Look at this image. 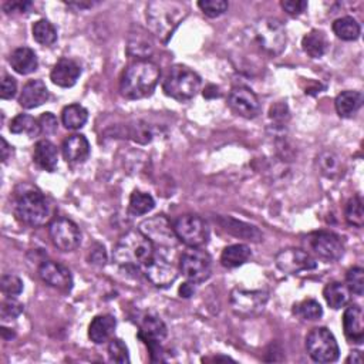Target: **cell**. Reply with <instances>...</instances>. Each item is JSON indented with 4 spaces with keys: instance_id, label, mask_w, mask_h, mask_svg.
<instances>
[{
    "instance_id": "obj_22",
    "label": "cell",
    "mask_w": 364,
    "mask_h": 364,
    "mask_svg": "<svg viewBox=\"0 0 364 364\" xmlns=\"http://www.w3.org/2000/svg\"><path fill=\"white\" fill-rule=\"evenodd\" d=\"M50 98V93L42 80H30L24 84L19 103L26 110L43 105Z\"/></svg>"
},
{
    "instance_id": "obj_17",
    "label": "cell",
    "mask_w": 364,
    "mask_h": 364,
    "mask_svg": "<svg viewBox=\"0 0 364 364\" xmlns=\"http://www.w3.org/2000/svg\"><path fill=\"white\" fill-rule=\"evenodd\" d=\"M147 279L157 287H168L178 278V269L162 255H156L151 261L144 266Z\"/></svg>"
},
{
    "instance_id": "obj_45",
    "label": "cell",
    "mask_w": 364,
    "mask_h": 364,
    "mask_svg": "<svg viewBox=\"0 0 364 364\" xmlns=\"http://www.w3.org/2000/svg\"><path fill=\"white\" fill-rule=\"evenodd\" d=\"M23 313V305L15 299H8L2 303V319L12 320Z\"/></svg>"
},
{
    "instance_id": "obj_49",
    "label": "cell",
    "mask_w": 364,
    "mask_h": 364,
    "mask_svg": "<svg viewBox=\"0 0 364 364\" xmlns=\"http://www.w3.org/2000/svg\"><path fill=\"white\" fill-rule=\"evenodd\" d=\"M16 91H17L16 80L12 76L5 75L2 79V86H0V97L3 100H10L16 96Z\"/></svg>"
},
{
    "instance_id": "obj_4",
    "label": "cell",
    "mask_w": 364,
    "mask_h": 364,
    "mask_svg": "<svg viewBox=\"0 0 364 364\" xmlns=\"http://www.w3.org/2000/svg\"><path fill=\"white\" fill-rule=\"evenodd\" d=\"M250 39L258 49L271 56H279L286 47V30L278 19L265 17L255 22L250 27Z\"/></svg>"
},
{
    "instance_id": "obj_37",
    "label": "cell",
    "mask_w": 364,
    "mask_h": 364,
    "mask_svg": "<svg viewBox=\"0 0 364 364\" xmlns=\"http://www.w3.org/2000/svg\"><path fill=\"white\" fill-rule=\"evenodd\" d=\"M10 132L27 134L29 137H38L40 132L39 121L29 114H19L10 123Z\"/></svg>"
},
{
    "instance_id": "obj_3",
    "label": "cell",
    "mask_w": 364,
    "mask_h": 364,
    "mask_svg": "<svg viewBox=\"0 0 364 364\" xmlns=\"http://www.w3.org/2000/svg\"><path fill=\"white\" fill-rule=\"evenodd\" d=\"M185 6L178 2L158 0V2H151L147 6V22L151 30L164 43L168 42L175 29L185 19Z\"/></svg>"
},
{
    "instance_id": "obj_40",
    "label": "cell",
    "mask_w": 364,
    "mask_h": 364,
    "mask_svg": "<svg viewBox=\"0 0 364 364\" xmlns=\"http://www.w3.org/2000/svg\"><path fill=\"white\" fill-rule=\"evenodd\" d=\"M346 282H347V289L350 290V294L356 296H363L364 292V269L360 266H354L347 271L346 273Z\"/></svg>"
},
{
    "instance_id": "obj_19",
    "label": "cell",
    "mask_w": 364,
    "mask_h": 364,
    "mask_svg": "<svg viewBox=\"0 0 364 364\" xmlns=\"http://www.w3.org/2000/svg\"><path fill=\"white\" fill-rule=\"evenodd\" d=\"M80 75H82L80 64L75 60L64 57V59H60L54 64L50 79H52L53 84L63 87V89H70L77 83Z\"/></svg>"
},
{
    "instance_id": "obj_9",
    "label": "cell",
    "mask_w": 364,
    "mask_h": 364,
    "mask_svg": "<svg viewBox=\"0 0 364 364\" xmlns=\"http://www.w3.org/2000/svg\"><path fill=\"white\" fill-rule=\"evenodd\" d=\"M269 301V295L265 290H248L235 287L231 292V306L235 314L250 319L259 316Z\"/></svg>"
},
{
    "instance_id": "obj_5",
    "label": "cell",
    "mask_w": 364,
    "mask_h": 364,
    "mask_svg": "<svg viewBox=\"0 0 364 364\" xmlns=\"http://www.w3.org/2000/svg\"><path fill=\"white\" fill-rule=\"evenodd\" d=\"M164 93L181 103L192 100L201 90V77L185 66H174L162 84Z\"/></svg>"
},
{
    "instance_id": "obj_1",
    "label": "cell",
    "mask_w": 364,
    "mask_h": 364,
    "mask_svg": "<svg viewBox=\"0 0 364 364\" xmlns=\"http://www.w3.org/2000/svg\"><path fill=\"white\" fill-rule=\"evenodd\" d=\"M161 77L160 67L150 60H137L124 71L120 93L128 100L145 98L154 93Z\"/></svg>"
},
{
    "instance_id": "obj_39",
    "label": "cell",
    "mask_w": 364,
    "mask_h": 364,
    "mask_svg": "<svg viewBox=\"0 0 364 364\" xmlns=\"http://www.w3.org/2000/svg\"><path fill=\"white\" fill-rule=\"evenodd\" d=\"M295 314L303 320H319L323 316V309L319 302L314 299H306L298 305H295Z\"/></svg>"
},
{
    "instance_id": "obj_16",
    "label": "cell",
    "mask_w": 364,
    "mask_h": 364,
    "mask_svg": "<svg viewBox=\"0 0 364 364\" xmlns=\"http://www.w3.org/2000/svg\"><path fill=\"white\" fill-rule=\"evenodd\" d=\"M228 105L239 117H243L246 120L257 119L261 114V103L250 89L238 86L234 87L228 97Z\"/></svg>"
},
{
    "instance_id": "obj_32",
    "label": "cell",
    "mask_w": 364,
    "mask_h": 364,
    "mask_svg": "<svg viewBox=\"0 0 364 364\" xmlns=\"http://www.w3.org/2000/svg\"><path fill=\"white\" fill-rule=\"evenodd\" d=\"M89 120V112L80 104H70L61 113L63 126L67 130H80Z\"/></svg>"
},
{
    "instance_id": "obj_28",
    "label": "cell",
    "mask_w": 364,
    "mask_h": 364,
    "mask_svg": "<svg viewBox=\"0 0 364 364\" xmlns=\"http://www.w3.org/2000/svg\"><path fill=\"white\" fill-rule=\"evenodd\" d=\"M363 105V94L360 91H343L335 100L336 112L342 119H351Z\"/></svg>"
},
{
    "instance_id": "obj_47",
    "label": "cell",
    "mask_w": 364,
    "mask_h": 364,
    "mask_svg": "<svg viewBox=\"0 0 364 364\" xmlns=\"http://www.w3.org/2000/svg\"><path fill=\"white\" fill-rule=\"evenodd\" d=\"M269 117L275 123H279V124L286 123L290 119L287 104L286 103H276L275 105H272L271 112H269Z\"/></svg>"
},
{
    "instance_id": "obj_30",
    "label": "cell",
    "mask_w": 364,
    "mask_h": 364,
    "mask_svg": "<svg viewBox=\"0 0 364 364\" xmlns=\"http://www.w3.org/2000/svg\"><path fill=\"white\" fill-rule=\"evenodd\" d=\"M302 47L309 57L320 59L326 54L327 49H329V42H327V38L323 31L312 30L303 38Z\"/></svg>"
},
{
    "instance_id": "obj_8",
    "label": "cell",
    "mask_w": 364,
    "mask_h": 364,
    "mask_svg": "<svg viewBox=\"0 0 364 364\" xmlns=\"http://www.w3.org/2000/svg\"><path fill=\"white\" fill-rule=\"evenodd\" d=\"M174 231L178 241L190 248L205 246L209 241V227L198 215H181L174 222Z\"/></svg>"
},
{
    "instance_id": "obj_34",
    "label": "cell",
    "mask_w": 364,
    "mask_h": 364,
    "mask_svg": "<svg viewBox=\"0 0 364 364\" xmlns=\"http://www.w3.org/2000/svg\"><path fill=\"white\" fill-rule=\"evenodd\" d=\"M333 31L339 39L346 40V42H353L360 38L361 29L356 19H353L350 16H344V17L335 20Z\"/></svg>"
},
{
    "instance_id": "obj_53",
    "label": "cell",
    "mask_w": 364,
    "mask_h": 364,
    "mask_svg": "<svg viewBox=\"0 0 364 364\" xmlns=\"http://www.w3.org/2000/svg\"><path fill=\"white\" fill-rule=\"evenodd\" d=\"M0 151H2V161L6 162L10 153H12V147L8 144V141L5 138H2V149H0Z\"/></svg>"
},
{
    "instance_id": "obj_52",
    "label": "cell",
    "mask_w": 364,
    "mask_h": 364,
    "mask_svg": "<svg viewBox=\"0 0 364 364\" xmlns=\"http://www.w3.org/2000/svg\"><path fill=\"white\" fill-rule=\"evenodd\" d=\"M194 294H195V286H194V283L190 282V280L185 282L184 285H182V286L179 287V296H181V298L188 299V298L194 296Z\"/></svg>"
},
{
    "instance_id": "obj_10",
    "label": "cell",
    "mask_w": 364,
    "mask_h": 364,
    "mask_svg": "<svg viewBox=\"0 0 364 364\" xmlns=\"http://www.w3.org/2000/svg\"><path fill=\"white\" fill-rule=\"evenodd\" d=\"M179 272L192 283H202L212 273V259L199 248H190L179 258Z\"/></svg>"
},
{
    "instance_id": "obj_50",
    "label": "cell",
    "mask_w": 364,
    "mask_h": 364,
    "mask_svg": "<svg viewBox=\"0 0 364 364\" xmlns=\"http://www.w3.org/2000/svg\"><path fill=\"white\" fill-rule=\"evenodd\" d=\"M90 264L97 265V266H104L107 262V253L104 246L101 245H94V248L90 249Z\"/></svg>"
},
{
    "instance_id": "obj_18",
    "label": "cell",
    "mask_w": 364,
    "mask_h": 364,
    "mask_svg": "<svg viewBox=\"0 0 364 364\" xmlns=\"http://www.w3.org/2000/svg\"><path fill=\"white\" fill-rule=\"evenodd\" d=\"M39 276L46 285L63 290V292H70L73 287L71 272L61 264L45 261L39 268Z\"/></svg>"
},
{
    "instance_id": "obj_54",
    "label": "cell",
    "mask_w": 364,
    "mask_h": 364,
    "mask_svg": "<svg viewBox=\"0 0 364 364\" xmlns=\"http://www.w3.org/2000/svg\"><path fill=\"white\" fill-rule=\"evenodd\" d=\"M220 96H221L220 89H218L216 86H208V87L204 90V97H206V98L220 97Z\"/></svg>"
},
{
    "instance_id": "obj_25",
    "label": "cell",
    "mask_w": 364,
    "mask_h": 364,
    "mask_svg": "<svg viewBox=\"0 0 364 364\" xmlns=\"http://www.w3.org/2000/svg\"><path fill=\"white\" fill-rule=\"evenodd\" d=\"M153 50H154V45L147 31L139 29L135 33H130L128 43H127V53L131 57H135L138 60H147V57L151 56Z\"/></svg>"
},
{
    "instance_id": "obj_11",
    "label": "cell",
    "mask_w": 364,
    "mask_h": 364,
    "mask_svg": "<svg viewBox=\"0 0 364 364\" xmlns=\"http://www.w3.org/2000/svg\"><path fill=\"white\" fill-rule=\"evenodd\" d=\"M275 264L286 275H299L317 268V262L312 255L299 248L282 249L275 257Z\"/></svg>"
},
{
    "instance_id": "obj_35",
    "label": "cell",
    "mask_w": 364,
    "mask_h": 364,
    "mask_svg": "<svg viewBox=\"0 0 364 364\" xmlns=\"http://www.w3.org/2000/svg\"><path fill=\"white\" fill-rule=\"evenodd\" d=\"M31 33L33 39L42 46H53L57 42V30L46 19H40L36 22L31 27Z\"/></svg>"
},
{
    "instance_id": "obj_26",
    "label": "cell",
    "mask_w": 364,
    "mask_h": 364,
    "mask_svg": "<svg viewBox=\"0 0 364 364\" xmlns=\"http://www.w3.org/2000/svg\"><path fill=\"white\" fill-rule=\"evenodd\" d=\"M33 158H34V162L38 164L42 169L53 172V171H56L57 164H59V151L54 144H52L47 139H42L36 144Z\"/></svg>"
},
{
    "instance_id": "obj_23",
    "label": "cell",
    "mask_w": 364,
    "mask_h": 364,
    "mask_svg": "<svg viewBox=\"0 0 364 364\" xmlns=\"http://www.w3.org/2000/svg\"><path fill=\"white\" fill-rule=\"evenodd\" d=\"M117 327V320L113 314L96 316L89 326V338L96 344H103L112 340Z\"/></svg>"
},
{
    "instance_id": "obj_33",
    "label": "cell",
    "mask_w": 364,
    "mask_h": 364,
    "mask_svg": "<svg viewBox=\"0 0 364 364\" xmlns=\"http://www.w3.org/2000/svg\"><path fill=\"white\" fill-rule=\"evenodd\" d=\"M317 168L326 178H338L343 172V164L338 154L333 151H323L316 160Z\"/></svg>"
},
{
    "instance_id": "obj_51",
    "label": "cell",
    "mask_w": 364,
    "mask_h": 364,
    "mask_svg": "<svg viewBox=\"0 0 364 364\" xmlns=\"http://www.w3.org/2000/svg\"><path fill=\"white\" fill-rule=\"evenodd\" d=\"M30 6H31L30 2H8V3H5L3 9L8 13H10V12H26V9H29Z\"/></svg>"
},
{
    "instance_id": "obj_12",
    "label": "cell",
    "mask_w": 364,
    "mask_h": 364,
    "mask_svg": "<svg viewBox=\"0 0 364 364\" xmlns=\"http://www.w3.org/2000/svg\"><path fill=\"white\" fill-rule=\"evenodd\" d=\"M139 231L147 236L154 248L160 249H171L178 243L176 234L174 231V225L162 215H157L150 220H145L139 224Z\"/></svg>"
},
{
    "instance_id": "obj_31",
    "label": "cell",
    "mask_w": 364,
    "mask_h": 364,
    "mask_svg": "<svg viewBox=\"0 0 364 364\" xmlns=\"http://www.w3.org/2000/svg\"><path fill=\"white\" fill-rule=\"evenodd\" d=\"M323 296L327 305H329L332 309L338 310L349 303L350 290L347 289L346 285L340 282H332L329 285H326L323 290Z\"/></svg>"
},
{
    "instance_id": "obj_15",
    "label": "cell",
    "mask_w": 364,
    "mask_h": 364,
    "mask_svg": "<svg viewBox=\"0 0 364 364\" xmlns=\"http://www.w3.org/2000/svg\"><path fill=\"white\" fill-rule=\"evenodd\" d=\"M49 234L53 245L61 252L76 250L82 243V232L79 227L67 218L54 220L49 227Z\"/></svg>"
},
{
    "instance_id": "obj_2",
    "label": "cell",
    "mask_w": 364,
    "mask_h": 364,
    "mask_svg": "<svg viewBox=\"0 0 364 364\" xmlns=\"http://www.w3.org/2000/svg\"><path fill=\"white\" fill-rule=\"evenodd\" d=\"M154 245L139 229L123 235L114 246L113 257L123 269L138 271L154 257Z\"/></svg>"
},
{
    "instance_id": "obj_46",
    "label": "cell",
    "mask_w": 364,
    "mask_h": 364,
    "mask_svg": "<svg viewBox=\"0 0 364 364\" xmlns=\"http://www.w3.org/2000/svg\"><path fill=\"white\" fill-rule=\"evenodd\" d=\"M39 121V127H40V132L42 134H46V135H52L57 131V127H59V121L56 119L54 114L52 113H45L40 116V119L38 120Z\"/></svg>"
},
{
    "instance_id": "obj_6",
    "label": "cell",
    "mask_w": 364,
    "mask_h": 364,
    "mask_svg": "<svg viewBox=\"0 0 364 364\" xmlns=\"http://www.w3.org/2000/svg\"><path fill=\"white\" fill-rule=\"evenodd\" d=\"M15 215L24 225L40 227L49 218L47 201L39 191L26 190L16 198Z\"/></svg>"
},
{
    "instance_id": "obj_42",
    "label": "cell",
    "mask_w": 364,
    "mask_h": 364,
    "mask_svg": "<svg viewBox=\"0 0 364 364\" xmlns=\"http://www.w3.org/2000/svg\"><path fill=\"white\" fill-rule=\"evenodd\" d=\"M198 8L208 17H220L228 10V2L225 0H201L198 2Z\"/></svg>"
},
{
    "instance_id": "obj_56",
    "label": "cell",
    "mask_w": 364,
    "mask_h": 364,
    "mask_svg": "<svg viewBox=\"0 0 364 364\" xmlns=\"http://www.w3.org/2000/svg\"><path fill=\"white\" fill-rule=\"evenodd\" d=\"M213 360H215V361H220V360H222V361H234L231 357H222V356H218V357H215Z\"/></svg>"
},
{
    "instance_id": "obj_24",
    "label": "cell",
    "mask_w": 364,
    "mask_h": 364,
    "mask_svg": "<svg viewBox=\"0 0 364 364\" xmlns=\"http://www.w3.org/2000/svg\"><path fill=\"white\" fill-rule=\"evenodd\" d=\"M220 224L228 234H231L236 238H242V239L252 241V242H259L264 238L262 232L257 227L234 220V218H231V216L220 218Z\"/></svg>"
},
{
    "instance_id": "obj_7",
    "label": "cell",
    "mask_w": 364,
    "mask_h": 364,
    "mask_svg": "<svg viewBox=\"0 0 364 364\" xmlns=\"http://www.w3.org/2000/svg\"><path fill=\"white\" fill-rule=\"evenodd\" d=\"M306 350L316 363H333L340 356L335 335L326 327H314L306 336Z\"/></svg>"
},
{
    "instance_id": "obj_38",
    "label": "cell",
    "mask_w": 364,
    "mask_h": 364,
    "mask_svg": "<svg viewBox=\"0 0 364 364\" xmlns=\"http://www.w3.org/2000/svg\"><path fill=\"white\" fill-rule=\"evenodd\" d=\"M346 221L349 225L361 228L364 225V211H363V201L358 195L349 199L346 205Z\"/></svg>"
},
{
    "instance_id": "obj_27",
    "label": "cell",
    "mask_w": 364,
    "mask_h": 364,
    "mask_svg": "<svg viewBox=\"0 0 364 364\" xmlns=\"http://www.w3.org/2000/svg\"><path fill=\"white\" fill-rule=\"evenodd\" d=\"M9 63L12 66V68L19 73L22 76L30 75V73L36 71L39 67V60L36 53L29 49V47H19L16 49L10 57H9Z\"/></svg>"
},
{
    "instance_id": "obj_21",
    "label": "cell",
    "mask_w": 364,
    "mask_h": 364,
    "mask_svg": "<svg viewBox=\"0 0 364 364\" xmlns=\"http://www.w3.org/2000/svg\"><path fill=\"white\" fill-rule=\"evenodd\" d=\"M343 331L344 336L350 343L361 344L364 340V323L363 310L357 305H351L344 310L343 314Z\"/></svg>"
},
{
    "instance_id": "obj_36",
    "label": "cell",
    "mask_w": 364,
    "mask_h": 364,
    "mask_svg": "<svg viewBox=\"0 0 364 364\" xmlns=\"http://www.w3.org/2000/svg\"><path fill=\"white\" fill-rule=\"evenodd\" d=\"M154 206H156V201L147 192L134 191L131 194V197H130L128 211L134 216H141V215L149 213V212H151L154 209Z\"/></svg>"
},
{
    "instance_id": "obj_55",
    "label": "cell",
    "mask_w": 364,
    "mask_h": 364,
    "mask_svg": "<svg viewBox=\"0 0 364 364\" xmlns=\"http://www.w3.org/2000/svg\"><path fill=\"white\" fill-rule=\"evenodd\" d=\"M347 363H350V361H353V363H357V364H360L363 360H361V353L360 351H353L351 354H350V357L346 360Z\"/></svg>"
},
{
    "instance_id": "obj_41",
    "label": "cell",
    "mask_w": 364,
    "mask_h": 364,
    "mask_svg": "<svg viewBox=\"0 0 364 364\" xmlns=\"http://www.w3.org/2000/svg\"><path fill=\"white\" fill-rule=\"evenodd\" d=\"M108 358L113 363L126 364L130 363V353L126 343L120 339H112L108 344Z\"/></svg>"
},
{
    "instance_id": "obj_48",
    "label": "cell",
    "mask_w": 364,
    "mask_h": 364,
    "mask_svg": "<svg viewBox=\"0 0 364 364\" xmlns=\"http://www.w3.org/2000/svg\"><path fill=\"white\" fill-rule=\"evenodd\" d=\"M280 6L287 15L299 16L308 9V2H305V0H283Z\"/></svg>"
},
{
    "instance_id": "obj_20",
    "label": "cell",
    "mask_w": 364,
    "mask_h": 364,
    "mask_svg": "<svg viewBox=\"0 0 364 364\" xmlns=\"http://www.w3.org/2000/svg\"><path fill=\"white\" fill-rule=\"evenodd\" d=\"M61 150L67 162L83 164L90 157V142L83 134H75L64 139Z\"/></svg>"
},
{
    "instance_id": "obj_13",
    "label": "cell",
    "mask_w": 364,
    "mask_h": 364,
    "mask_svg": "<svg viewBox=\"0 0 364 364\" xmlns=\"http://www.w3.org/2000/svg\"><path fill=\"white\" fill-rule=\"evenodd\" d=\"M309 249L326 262H336L344 253V245L339 235L327 231H320L309 235Z\"/></svg>"
},
{
    "instance_id": "obj_14",
    "label": "cell",
    "mask_w": 364,
    "mask_h": 364,
    "mask_svg": "<svg viewBox=\"0 0 364 364\" xmlns=\"http://www.w3.org/2000/svg\"><path fill=\"white\" fill-rule=\"evenodd\" d=\"M168 331L165 323L157 316H145L141 321L138 338L145 343L151 353L153 361H160L161 358V344L167 339Z\"/></svg>"
},
{
    "instance_id": "obj_43",
    "label": "cell",
    "mask_w": 364,
    "mask_h": 364,
    "mask_svg": "<svg viewBox=\"0 0 364 364\" xmlns=\"http://www.w3.org/2000/svg\"><path fill=\"white\" fill-rule=\"evenodd\" d=\"M0 287L9 298H16L23 292V282L15 275H3L2 280H0Z\"/></svg>"
},
{
    "instance_id": "obj_29",
    "label": "cell",
    "mask_w": 364,
    "mask_h": 364,
    "mask_svg": "<svg viewBox=\"0 0 364 364\" xmlns=\"http://www.w3.org/2000/svg\"><path fill=\"white\" fill-rule=\"evenodd\" d=\"M250 257H252V252L248 245L236 243V245L227 246L222 250L221 264L227 269H235V268H239L243 264H246Z\"/></svg>"
},
{
    "instance_id": "obj_44",
    "label": "cell",
    "mask_w": 364,
    "mask_h": 364,
    "mask_svg": "<svg viewBox=\"0 0 364 364\" xmlns=\"http://www.w3.org/2000/svg\"><path fill=\"white\" fill-rule=\"evenodd\" d=\"M130 137L135 142L139 144H149L153 139V131L149 127V124H145L142 121H137L131 128H130Z\"/></svg>"
}]
</instances>
